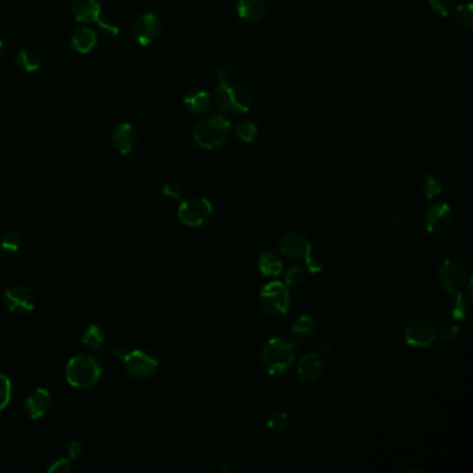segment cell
I'll use <instances>...</instances> for the list:
<instances>
[{
  "label": "cell",
  "instance_id": "5b68a950",
  "mask_svg": "<svg viewBox=\"0 0 473 473\" xmlns=\"http://www.w3.org/2000/svg\"><path fill=\"white\" fill-rule=\"evenodd\" d=\"M291 291L284 282L272 281L259 291V304L268 315H285L291 308Z\"/></svg>",
  "mask_w": 473,
  "mask_h": 473
},
{
  "label": "cell",
  "instance_id": "3957f363",
  "mask_svg": "<svg viewBox=\"0 0 473 473\" xmlns=\"http://www.w3.org/2000/svg\"><path fill=\"white\" fill-rule=\"evenodd\" d=\"M216 102L223 115L246 114L253 105V95L243 83L236 81L219 82L216 89Z\"/></svg>",
  "mask_w": 473,
  "mask_h": 473
},
{
  "label": "cell",
  "instance_id": "7c38bea8",
  "mask_svg": "<svg viewBox=\"0 0 473 473\" xmlns=\"http://www.w3.org/2000/svg\"><path fill=\"white\" fill-rule=\"evenodd\" d=\"M279 252L289 259L300 261L313 253V247L307 236L300 232H291L281 239Z\"/></svg>",
  "mask_w": 473,
  "mask_h": 473
},
{
  "label": "cell",
  "instance_id": "30bf717a",
  "mask_svg": "<svg viewBox=\"0 0 473 473\" xmlns=\"http://www.w3.org/2000/svg\"><path fill=\"white\" fill-rule=\"evenodd\" d=\"M163 31L161 20L154 13H145L134 24V37L141 46L154 43Z\"/></svg>",
  "mask_w": 473,
  "mask_h": 473
},
{
  "label": "cell",
  "instance_id": "44dd1931",
  "mask_svg": "<svg viewBox=\"0 0 473 473\" xmlns=\"http://www.w3.org/2000/svg\"><path fill=\"white\" fill-rule=\"evenodd\" d=\"M258 269L265 278H278L284 271V261L281 255L267 250L258 255Z\"/></svg>",
  "mask_w": 473,
  "mask_h": 473
},
{
  "label": "cell",
  "instance_id": "603a6c76",
  "mask_svg": "<svg viewBox=\"0 0 473 473\" xmlns=\"http://www.w3.org/2000/svg\"><path fill=\"white\" fill-rule=\"evenodd\" d=\"M317 329V322L310 315H298L291 322V336L294 340H307L310 339Z\"/></svg>",
  "mask_w": 473,
  "mask_h": 473
},
{
  "label": "cell",
  "instance_id": "484cf974",
  "mask_svg": "<svg viewBox=\"0 0 473 473\" xmlns=\"http://www.w3.org/2000/svg\"><path fill=\"white\" fill-rule=\"evenodd\" d=\"M444 190V180L438 174H428L422 181V192L426 199H436Z\"/></svg>",
  "mask_w": 473,
  "mask_h": 473
},
{
  "label": "cell",
  "instance_id": "52a82bcc",
  "mask_svg": "<svg viewBox=\"0 0 473 473\" xmlns=\"http://www.w3.org/2000/svg\"><path fill=\"white\" fill-rule=\"evenodd\" d=\"M437 279L441 288L448 293L465 291L469 281L465 267L457 259H444L437 271Z\"/></svg>",
  "mask_w": 473,
  "mask_h": 473
},
{
  "label": "cell",
  "instance_id": "7402d4cb",
  "mask_svg": "<svg viewBox=\"0 0 473 473\" xmlns=\"http://www.w3.org/2000/svg\"><path fill=\"white\" fill-rule=\"evenodd\" d=\"M98 43L96 33L89 27H82L76 30L71 37V45L74 49L79 53H89L95 49Z\"/></svg>",
  "mask_w": 473,
  "mask_h": 473
},
{
  "label": "cell",
  "instance_id": "60d3db41",
  "mask_svg": "<svg viewBox=\"0 0 473 473\" xmlns=\"http://www.w3.org/2000/svg\"><path fill=\"white\" fill-rule=\"evenodd\" d=\"M111 354H112L115 358L122 360V358L125 357V354H127V350H125L124 346H121V344H115V346L111 349Z\"/></svg>",
  "mask_w": 473,
  "mask_h": 473
},
{
  "label": "cell",
  "instance_id": "83f0119b",
  "mask_svg": "<svg viewBox=\"0 0 473 473\" xmlns=\"http://www.w3.org/2000/svg\"><path fill=\"white\" fill-rule=\"evenodd\" d=\"M235 135L243 141L245 144H252L259 135V128L255 122L252 121H243L236 125L235 128Z\"/></svg>",
  "mask_w": 473,
  "mask_h": 473
},
{
  "label": "cell",
  "instance_id": "6da1fadb",
  "mask_svg": "<svg viewBox=\"0 0 473 473\" xmlns=\"http://www.w3.org/2000/svg\"><path fill=\"white\" fill-rule=\"evenodd\" d=\"M193 139L197 145L207 150H214L226 145L232 138L230 121L223 114H210L202 118L193 127Z\"/></svg>",
  "mask_w": 473,
  "mask_h": 473
},
{
  "label": "cell",
  "instance_id": "9a60e30c",
  "mask_svg": "<svg viewBox=\"0 0 473 473\" xmlns=\"http://www.w3.org/2000/svg\"><path fill=\"white\" fill-rule=\"evenodd\" d=\"M52 407V396L47 390L37 387L24 401V409L31 419H40Z\"/></svg>",
  "mask_w": 473,
  "mask_h": 473
},
{
  "label": "cell",
  "instance_id": "cb8c5ba5",
  "mask_svg": "<svg viewBox=\"0 0 473 473\" xmlns=\"http://www.w3.org/2000/svg\"><path fill=\"white\" fill-rule=\"evenodd\" d=\"M40 57L34 50H21L16 56V64L25 73H34L40 69Z\"/></svg>",
  "mask_w": 473,
  "mask_h": 473
},
{
  "label": "cell",
  "instance_id": "d6a6232c",
  "mask_svg": "<svg viewBox=\"0 0 473 473\" xmlns=\"http://www.w3.org/2000/svg\"><path fill=\"white\" fill-rule=\"evenodd\" d=\"M431 8L437 16L448 17L455 7V0H428Z\"/></svg>",
  "mask_w": 473,
  "mask_h": 473
},
{
  "label": "cell",
  "instance_id": "5bb4252c",
  "mask_svg": "<svg viewBox=\"0 0 473 473\" xmlns=\"http://www.w3.org/2000/svg\"><path fill=\"white\" fill-rule=\"evenodd\" d=\"M324 358L318 353L305 354L297 364V375L301 382L310 383L317 380L324 373Z\"/></svg>",
  "mask_w": 473,
  "mask_h": 473
},
{
  "label": "cell",
  "instance_id": "f35d334b",
  "mask_svg": "<svg viewBox=\"0 0 473 473\" xmlns=\"http://www.w3.org/2000/svg\"><path fill=\"white\" fill-rule=\"evenodd\" d=\"M70 471H71V464H70L69 458H63V460H59V461L53 462L52 467L47 469V472L50 473H66L70 472Z\"/></svg>",
  "mask_w": 473,
  "mask_h": 473
},
{
  "label": "cell",
  "instance_id": "7a4b0ae2",
  "mask_svg": "<svg viewBox=\"0 0 473 473\" xmlns=\"http://www.w3.org/2000/svg\"><path fill=\"white\" fill-rule=\"evenodd\" d=\"M296 360V344L284 337L269 339L261 351V364L272 376H281L291 369Z\"/></svg>",
  "mask_w": 473,
  "mask_h": 473
},
{
  "label": "cell",
  "instance_id": "4dcf8cb0",
  "mask_svg": "<svg viewBox=\"0 0 473 473\" xmlns=\"http://www.w3.org/2000/svg\"><path fill=\"white\" fill-rule=\"evenodd\" d=\"M239 71L238 64L233 60H225L222 62L217 69V76L219 78V82H232L235 81L236 75Z\"/></svg>",
  "mask_w": 473,
  "mask_h": 473
},
{
  "label": "cell",
  "instance_id": "8992f818",
  "mask_svg": "<svg viewBox=\"0 0 473 473\" xmlns=\"http://www.w3.org/2000/svg\"><path fill=\"white\" fill-rule=\"evenodd\" d=\"M213 216V204L206 197H192L182 200L178 209V218L183 225L197 228L204 225Z\"/></svg>",
  "mask_w": 473,
  "mask_h": 473
},
{
  "label": "cell",
  "instance_id": "74e56055",
  "mask_svg": "<svg viewBox=\"0 0 473 473\" xmlns=\"http://www.w3.org/2000/svg\"><path fill=\"white\" fill-rule=\"evenodd\" d=\"M304 261H305V264H307V269H308L310 274H320V272L322 271V268H324V262H322V259L318 258V257H314L313 253L308 255Z\"/></svg>",
  "mask_w": 473,
  "mask_h": 473
},
{
  "label": "cell",
  "instance_id": "ffe728a7",
  "mask_svg": "<svg viewBox=\"0 0 473 473\" xmlns=\"http://www.w3.org/2000/svg\"><path fill=\"white\" fill-rule=\"evenodd\" d=\"M471 303L472 300L464 291L452 293V297L447 304V311L454 321H469Z\"/></svg>",
  "mask_w": 473,
  "mask_h": 473
},
{
  "label": "cell",
  "instance_id": "ac0fdd59",
  "mask_svg": "<svg viewBox=\"0 0 473 473\" xmlns=\"http://www.w3.org/2000/svg\"><path fill=\"white\" fill-rule=\"evenodd\" d=\"M185 107L194 115H204L207 114L213 106V98L209 92L203 89H193L187 92L183 99Z\"/></svg>",
  "mask_w": 473,
  "mask_h": 473
},
{
  "label": "cell",
  "instance_id": "ab89813d",
  "mask_svg": "<svg viewBox=\"0 0 473 473\" xmlns=\"http://www.w3.org/2000/svg\"><path fill=\"white\" fill-rule=\"evenodd\" d=\"M70 460H79L83 455V444L79 440H74L69 444Z\"/></svg>",
  "mask_w": 473,
  "mask_h": 473
},
{
  "label": "cell",
  "instance_id": "8fae6325",
  "mask_svg": "<svg viewBox=\"0 0 473 473\" xmlns=\"http://www.w3.org/2000/svg\"><path fill=\"white\" fill-rule=\"evenodd\" d=\"M452 209L450 204L440 202L429 206L424 214V223L428 232L441 233L452 223Z\"/></svg>",
  "mask_w": 473,
  "mask_h": 473
},
{
  "label": "cell",
  "instance_id": "277c9868",
  "mask_svg": "<svg viewBox=\"0 0 473 473\" xmlns=\"http://www.w3.org/2000/svg\"><path fill=\"white\" fill-rule=\"evenodd\" d=\"M66 376L73 387L89 389L102 379L103 366L90 354H79L69 361Z\"/></svg>",
  "mask_w": 473,
  "mask_h": 473
},
{
  "label": "cell",
  "instance_id": "4fadbf2b",
  "mask_svg": "<svg viewBox=\"0 0 473 473\" xmlns=\"http://www.w3.org/2000/svg\"><path fill=\"white\" fill-rule=\"evenodd\" d=\"M4 304L13 314H28L35 308L37 300L30 289L23 286H13L4 293Z\"/></svg>",
  "mask_w": 473,
  "mask_h": 473
},
{
  "label": "cell",
  "instance_id": "2e32d148",
  "mask_svg": "<svg viewBox=\"0 0 473 473\" xmlns=\"http://www.w3.org/2000/svg\"><path fill=\"white\" fill-rule=\"evenodd\" d=\"M112 145L121 153V154H129L135 150L138 145V132L136 129L125 122L118 125L112 132Z\"/></svg>",
  "mask_w": 473,
  "mask_h": 473
},
{
  "label": "cell",
  "instance_id": "836d02e7",
  "mask_svg": "<svg viewBox=\"0 0 473 473\" xmlns=\"http://www.w3.org/2000/svg\"><path fill=\"white\" fill-rule=\"evenodd\" d=\"M163 196L171 203H181L183 200V189L178 183H168L163 189Z\"/></svg>",
  "mask_w": 473,
  "mask_h": 473
},
{
  "label": "cell",
  "instance_id": "d6986e66",
  "mask_svg": "<svg viewBox=\"0 0 473 473\" xmlns=\"http://www.w3.org/2000/svg\"><path fill=\"white\" fill-rule=\"evenodd\" d=\"M238 16L247 23H261L267 14L264 0H239L236 6Z\"/></svg>",
  "mask_w": 473,
  "mask_h": 473
},
{
  "label": "cell",
  "instance_id": "b9f144b4",
  "mask_svg": "<svg viewBox=\"0 0 473 473\" xmlns=\"http://www.w3.org/2000/svg\"><path fill=\"white\" fill-rule=\"evenodd\" d=\"M1 50H3V42L0 40V54H1Z\"/></svg>",
  "mask_w": 473,
  "mask_h": 473
},
{
  "label": "cell",
  "instance_id": "e575fe53",
  "mask_svg": "<svg viewBox=\"0 0 473 473\" xmlns=\"http://www.w3.org/2000/svg\"><path fill=\"white\" fill-rule=\"evenodd\" d=\"M437 333H440V337L445 341H452L458 337L460 334V328L454 321H445L440 325V328L437 330Z\"/></svg>",
  "mask_w": 473,
  "mask_h": 473
},
{
  "label": "cell",
  "instance_id": "1f68e13d",
  "mask_svg": "<svg viewBox=\"0 0 473 473\" xmlns=\"http://www.w3.org/2000/svg\"><path fill=\"white\" fill-rule=\"evenodd\" d=\"M305 275H307V272L301 265H291L285 274V284L288 286H297V285L304 282Z\"/></svg>",
  "mask_w": 473,
  "mask_h": 473
},
{
  "label": "cell",
  "instance_id": "d590c367",
  "mask_svg": "<svg viewBox=\"0 0 473 473\" xmlns=\"http://www.w3.org/2000/svg\"><path fill=\"white\" fill-rule=\"evenodd\" d=\"M11 390L13 387L10 379L6 375L0 373V411L8 405L11 399Z\"/></svg>",
  "mask_w": 473,
  "mask_h": 473
},
{
  "label": "cell",
  "instance_id": "8d00e7d4",
  "mask_svg": "<svg viewBox=\"0 0 473 473\" xmlns=\"http://www.w3.org/2000/svg\"><path fill=\"white\" fill-rule=\"evenodd\" d=\"M96 23H98L100 31H102L105 35H107V37H115V35H118V33H119L118 24H117L115 21H112L109 17H106V18H99Z\"/></svg>",
  "mask_w": 473,
  "mask_h": 473
},
{
  "label": "cell",
  "instance_id": "f1b7e54d",
  "mask_svg": "<svg viewBox=\"0 0 473 473\" xmlns=\"http://www.w3.org/2000/svg\"><path fill=\"white\" fill-rule=\"evenodd\" d=\"M455 20L458 25L467 31H472L473 28V7L471 3L460 4L455 10Z\"/></svg>",
  "mask_w": 473,
  "mask_h": 473
},
{
  "label": "cell",
  "instance_id": "e0dca14e",
  "mask_svg": "<svg viewBox=\"0 0 473 473\" xmlns=\"http://www.w3.org/2000/svg\"><path fill=\"white\" fill-rule=\"evenodd\" d=\"M71 11L79 23H96L102 14V6L99 0H73Z\"/></svg>",
  "mask_w": 473,
  "mask_h": 473
},
{
  "label": "cell",
  "instance_id": "f546056e",
  "mask_svg": "<svg viewBox=\"0 0 473 473\" xmlns=\"http://www.w3.org/2000/svg\"><path fill=\"white\" fill-rule=\"evenodd\" d=\"M289 414L285 411H276L274 412L268 421H267V426L268 429H271L272 432H284L288 425H289Z\"/></svg>",
  "mask_w": 473,
  "mask_h": 473
},
{
  "label": "cell",
  "instance_id": "ba28073f",
  "mask_svg": "<svg viewBox=\"0 0 473 473\" xmlns=\"http://www.w3.org/2000/svg\"><path fill=\"white\" fill-rule=\"evenodd\" d=\"M125 372L136 380H146L151 378L158 369V360L154 354L145 350H135L127 353L122 358Z\"/></svg>",
  "mask_w": 473,
  "mask_h": 473
},
{
  "label": "cell",
  "instance_id": "4316f807",
  "mask_svg": "<svg viewBox=\"0 0 473 473\" xmlns=\"http://www.w3.org/2000/svg\"><path fill=\"white\" fill-rule=\"evenodd\" d=\"M23 247V239L16 232H6L0 236V252L4 255H16Z\"/></svg>",
  "mask_w": 473,
  "mask_h": 473
},
{
  "label": "cell",
  "instance_id": "9c48e42d",
  "mask_svg": "<svg viewBox=\"0 0 473 473\" xmlns=\"http://www.w3.org/2000/svg\"><path fill=\"white\" fill-rule=\"evenodd\" d=\"M437 328L435 322L426 317L414 318L405 328L404 339L408 346L425 349L435 343L437 339Z\"/></svg>",
  "mask_w": 473,
  "mask_h": 473
},
{
  "label": "cell",
  "instance_id": "d4e9b609",
  "mask_svg": "<svg viewBox=\"0 0 473 473\" xmlns=\"http://www.w3.org/2000/svg\"><path fill=\"white\" fill-rule=\"evenodd\" d=\"M81 341L89 350H99L105 343V332L98 325H90L83 332Z\"/></svg>",
  "mask_w": 473,
  "mask_h": 473
}]
</instances>
